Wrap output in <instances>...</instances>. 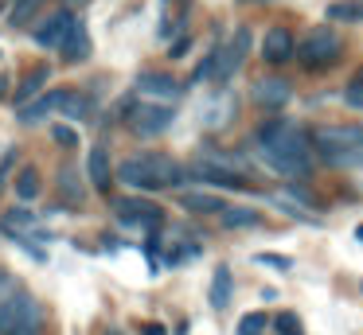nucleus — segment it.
<instances>
[{"mask_svg":"<svg viewBox=\"0 0 363 335\" xmlns=\"http://www.w3.org/2000/svg\"><path fill=\"white\" fill-rule=\"evenodd\" d=\"M250 98H254V106H262V109H281L285 101H289V82H285V78H258Z\"/></svg>","mask_w":363,"mask_h":335,"instance_id":"f8f14e48","label":"nucleus"},{"mask_svg":"<svg viewBox=\"0 0 363 335\" xmlns=\"http://www.w3.org/2000/svg\"><path fill=\"white\" fill-rule=\"evenodd\" d=\"M86 179L94 191H110L113 187V168H110V152L106 148H90L86 156Z\"/></svg>","mask_w":363,"mask_h":335,"instance_id":"2eb2a0df","label":"nucleus"},{"mask_svg":"<svg viewBox=\"0 0 363 335\" xmlns=\"http://www.w3.org/2000/svg\"><path fill=\"white\" fill-rule=\"evenodd\" d=\"M20 226H35V215H32V210L16 207V210H9V215H4V230H20Z\"/></svg>","mask_w":363,"mask_h":335,"instance_id":"bb28decb","label":"nucleus"},{"mask_svg":"<svg viewBox=\"0 0 363 335\" xmlns=\"http://www.w3.org/2000/svg\"><path fill=\"white\" fill-rule=\"evenodd\" d=\"M121 113L129 117V125H133L137 137H160V132L172 129L176 121V109L172 106H160V101H141V106H121Z\"/></svg>","mask_w":363,"mask_h":335,"instance_id":"39448f33","label":"nucleus"},{"mask_svg":"<svg viewBox=\"0 0 363 335\" xmlns=\"http://www.w3.org/2000/svg\"><path fill=\"white\" fill-rule=\"evenodd\" d=\"M133 90L141 93L145 101H160V106H172V101L184 98V82H176L164 70H145V74H137Z\"/></svg>","mask_w":363,"mask_h":335,"instance_id":"1a4fd4ad","label":"nucleus"},{"mask_svg":"<svg viewBox=\"0 0 363 335\" xmlns=\"http://www.w3.org/2000/svg\"><path fill=\"white\" fill-rule=\"evenodd\" d=\"M258 156L269 171L297 179L313 168V137H308L305 129H297L293 121H285L277 137H269L266 144H258Z\"/></svg>","mask_w":363,"mask_h":335,"instance_id":"f257e3e1","label":"nucleus"},{"mask_svg":"<svg viewBox=\"0 0 363 335\" xmlns=\"http://www.w3.org/2000/svg\"><path fill=\"white\" fill-rule=\"evenodd\" d=\"M118 179L133 191H160V187H180L184 168L172 164L168 156H133L118 168Z\"/></svg>","mask_w":363,"mask_h":335,"instance_id":"f03ea898","label":"nucleus"},{"mask_svg":"<svg viewBox=\"0 0 363 335\" xmlns=\"http://www.w3.org/2000/svg\"><path fill=\"white\" fill-rule=\"evenodd\" d=\"M191 51V35L184 31V35H176L172 43H168V59H184V55Z\"/></svg>","mask_w":363,"mask_h":335,"instance_id":"7c9ffc66","label":"nucleus"},{"mask_svg":"<svg viewBox=\"0 0 363 335\" xmlns=\"http://www.w3.org/2000/svg\"><path fill=\"white\" fill-rule=\"evenodd\" d=\"M184 179H199V183H215L219 191H246L250 179L238 168H230L227 160H199L191 168H184Z\"/></svg>","mask_w":363,"mask_h":335,"instance_id":"423d86ee","label":"nucleus"},{"mask_svg":"<svg viewBox=\"0 0 363 335\" xmlns=\"http://www.w3.org/2000/svg\"><path fill=\"white\" fill-rule=\"evenodd\" d=\"M230 296H235V277H230V269L227 265H219L215 269V277H211V308L215 312H223V308H230Z\"/></svg>","mask_w":363,"mask_h":335,"instance_id":"a211bd4d","label":"nucleus"},{"mask_svg":"<svg viewBox=\"0 0 363 335\" xmlns=\"http://www.w3.org/2000/svg\"><path fill=\"white\" fill-rule=\"evenodd\" d=\"M250 59V23H238L235 35H230L227 47H219V55H215V82H230V78L242 70V62Z\"/></svg>","mask_w":363,"mask_h":335,"instance_id":"0eeeda50","label":"nucleus"},{"mask_svg":"<svg viewBox=\"0 0 363 335\" xmlns=\"http://www.w3.org/2000/svg\"><path fill=\"white\" fill-rule=\"evenodd\" d=\"M74 20H79V16H71L67 8H59V12L43 16V20L35 23V28H32V39H35L40 47H59V43H63V35L71 31Z\"/></svg>","mask_w":363,"mask_h":335,"instance_id":"9d476101","label":"nucleus"},{"mask_svg":"<svg viewBox=\"0 0 363 335\" xmlns=\"http://www.w3.org/2000/svg\"><path fill=\"white\" fill-rule=\"evenodd\" d=\"M332 23H363V0H340L328 8Z\"/></svg>","mask_w":363,"mask_h":335,"instance_id":"aec40b11","label":"nucleus"},{"mask_svg":"<svg viewBox=\"0 0 363 335\" xmlns=\"http://www.w3.org/2000/svg\"><path fill=\"white\" fill-rule=\"evenodd\" d=\"M344 101L352 109H363V67L355 70L352 78H347V86H344Z\"/></svg>","mask_w":363,"mask_h":335,"instance_id":"b1692460","label":"nucleus"},{"mask_svg":"<svg viewBox=\"0 0 363 335\" xmlns=\"http://www.w3.org/2000/svg\"><path fill=\"white\" fill-rule=\"evenodd\" d=\"M113 210H118L121 226H129V230H152V226H160V215H164L157 203L141 199V195H125V199H118Z\"/></svg>","mask_w":363,"mask_h":335,"instance_id":"6e6552de","label":"nucleus"},{"mask_svg":"<svg viewBox=\"0 0 363 335\" xmlns=\"http://www.w3.org/2000/svg\"><path fill=\"white\" fill-rule=\"evenodd\" d=\"M35 8H40V0H16V8H12V16H9V20H12V23H24L28 16L35 12Z\"/></svg>","mask_w":363,"mask_h":335,"instance_id":"c756f323","label":"nucleus"},{"mask_svg":"<svg viewBox=\"0 0 363 335\" xmlns=\"http://www.w3.org/2000/svg\"><path fill=\"white\" fill-rule=\"evenodd\" d=\"M254 261L266 265V269H277V273H289L293 269V261H289V257H281V254H254Z\"/></svg>","mask_w":363,"mask_h":335,"instance_id":"cd10ccee","label":"nucleus"},{"mask_svg":"<svg viewBox=\"0 0 363 335\" xmlns=\"http://www.w3.org/2000/svg\"><path fill=\"white\" fill-rule=\"evenodd\" d=\"M12 288H16V280H12V273H9V269H0V296H9Z\"/></svg>","mask_w":363,"mask_h":335,"instance_id":"2f4dec72","label":"nucleus"},{"mask_svg":"<svg viewBox=\"0 0 363 335\" xmlns=\"http://www.w3.org/2000/svg\"><path fill=\"white\" fill-rule=\"evenodd\" d=\"M16 195H20V203H32L35 195H40V171H35V168H20Z\"/></svg>","mask_w":363,"mask_h":335,"instance_id":"5701e85b","label":"nucleus"},{"mask_svg":"<svg viewBox=\"0 0 363 335\" xmlns=\"http://www.w3.org/2000/svg\"><path fill=\"white\" fill-rule=\"evenodd\" d=\"M219 222L227 226V230H246V226H258V215H254L250 207H227L219 215Z\"/></svg>","mask_w":363,"mask_h":335,"instance_id":"412c9836","label":"nucleus"},{"mask_svg":"<svg viewBox=\"0 0 363 335\" xmlns=\"http://www.w3.org/2000/svg\"><path fill=\"white\" fill-rule=\"evenodd\" d=\"M266 312H250V316H242L238 319V327H235V335H262L266 331Z\"/></svg>","mask_w":363,"mask_h":335,"instance_id":"a878e982","label":"nucleus"},{"mask_svg":"<svg viewBox=\"0 0 363 335\" xmlns=\"http://www.w3.org/2000/svg\"><path fill=\"white\" fill-rule=\"evenodd\" d=\"M90 109H94V98L82 90H67L63 101H59V113H63V121H86Z\"/></svg>","mask_w":363,"mask_h":335,"instance_id":"f3484780","label":"nucleus"},{"mask_svg":"<svg viewBox=\"0 0 363 335\" xmlns=\"http://www.w3.org/2000/svg\"><path fill=\"white\" fill-rule=\"evenodd\" d=\"M262 4H266V0H262Z\"/></svg>","mask_w":363,"mask_h":335,"instance_id":"e433bc0d","label":"nucleus"},{"mask_svg":"<svg viewBox=\"0 0 363 335\" xmlns=\"http://www.w3.org/2000/svg\"><path fill=\"white\" fill-rule=\"evenodd\" d=\"M274 327H277V335H305V324H301L297 312H277Z\"/></svg>","mask_w":363,"mask_h":335,"instance_id":"393cba45","label":"nucleus"},{"mask_svg":"<svg viewBox=\"0 0 363 335\" xmlns=\"http://www.w3.org/2000/svg\"><path fill=\"white\" fill-rule=\"evenodd\" d=\"M51 137H55L59 144H67V148H74V144H79V132H74L71 125H51Z\"/></svg>","mask_w":363,"mask_h":335,"instance_id":"c85d7f7f","label":"nucleus"},{"mask_svg":"<svg viewBox=\"0 0 363 335\" xmlns=\"http://www.w3.org/2000/svg\"><path fill=\"white\" fill-rule=\"evenodd\" d=\"M48 78H51V70H48V67H35L32 74H28L24 82H20V90L12 93V101H16V106H24V101H32L35 93H43V86H48Z\"/></svg>","mask_w":363,"mask_h":335,"instance_id":"6ab92c4d","label":"nucleus"},{"mask_svg":"<svg viewBox=\"0 0 363 335\" xmlns=\"http://www.w3.org/2000/svg\"><path fill=\"white\" fill-rule=\"evenodd\" d=\"M313 148L328 164H355V152H363V125H320L313 129Z\"/></svg>","mask_w":363,"mask_h":335,"instance_id":"7ed1b4c3","label":"nucleus"},{"mask_svg":"<svg viewBox=\"0 0 363 335\" xmlns=\"http://www.w3.org/2000/svg\"><path fill=\"white\" fill-rule=\"evenodd\" d=\"M145 335H168V331L160 324H149V327H145Z\"/></svg>","mask_w":363,"mask_h":335,"instance_id":"72a5a7b5","label":"nucleus"},{"mask_svg":"<svg viewBox=\"0 0 363 335\" xmlns=\"http://www.w3.org/2000/svg\"><path fill=\"white\" fill-rule=\"evenodd\" d=\"M74 4H79V0H74Z\"/></svg>","mask_w":363,"mask_h":335,"instance_id":"c9c22d12","label":"nucleus"},{"mask_svg":"<svg viewBox=\"0 0 363 335\" xmlns=\"http://www.w3.org/2000/svg\"><path fill=\"white\" fill-rule=\"evenodd\" d=\"M106 335H121V331H106Z\"/></svg>","mask_w":363,"mask_h":335,"instance_id":"f704fd0d","label":"nucleus"},{"mask_svg":"<svg viewBox=\"0 0 363 335\" xmlns=\"http://www.w3.org/2000/svg\"><path fill=\"white\" fill-rule=\"evenodd\" d=\"M180 207L188 210V215H223V210H227V199H223V195H211V191H184Z\"/></svg>","mask_w":363,"mask_h":335,"instance_id":"dca6fc26","label":"nucleus"},{"mask_svg":"<svg viewBox=\"0 0 363 335\" xmlns=\"http://www.w3.org/2000/svg\"><path fill=\"white\" fill-rule=\"evenodd\" d=\"M293 31L281 28V23H274V28L266 31V39H262V59L269 62V67H281V62L293 59Z\"/></svg>","mask_w":363,"mask_h":335,"instance_id":"9b49d317","label":"nucleus"},{"mask_svg":"<svg viewBox=\"0 0 363 335\" xmlns=\"http://www.w3.org/2000/svg\"><path fill=\"white\" fill-rule=\"evenodd\" d=\"M59 191H63L67 203H74V207L86 199V187L79 183V171H74V168H63V171H59Z\"/></svg>","mask_w":363,"mask_h":335,"instance_id":"4be33fe9","label":"nucleus"},{"mask_svg":"<svg viewBox=\"0 0 363 335\" xmlns=\"http://www.w3.org/2000/svg\"><path fill=\"white\" fill-rule=\"evenodd\" d=\"M59 55H63L67 62H86L90 59V31L82 20L71 23V31H67L63 43H59Z\"/></svg>","mask_w":363,"mask_h":335,"instance_id":"4468645a","label":"nucleus"},{"mask_svg":"<svg viewBox=\"0 0 363 335\" xmlns=\"http://www.w3.org/2000/svg\"><path fill=\"white\" fill-rule=\"evenodd\" d=\"M63 93L67 90H43V93H35L32 101H24V106H20V125H35V121H43V117H51L59 109V101H63Z\"/></svg>","mask_w":363,"mask_h":335,"instance_id":"ddd939ff","label":"nucleus"},{"mask_svg":"<svg viewBox=\"0 0 363 335\" xmlns=\"http://www.w3.org/2000/svg\"><path fill=\"white\" fill-rule=\"evenodd\" d=\"M9 98V74H0V101Z\"/></svg>","mask_w":363,"mask_h":335,"instance_id":"473e14b6","label":"nucleus"},{"mask_svg":"<svg viewBox=\"0 0 363 335\" xmlns=\"http://www.w3.org/2000/svg\"><path fill=\"white\" fill-rule=\"evenodd\" d=\"M344 55V39L336 28H313L301 43V62L305 70H328L336 67V59Z\"/></svg>","mask_w":363,"mask_h":335,"instance_id":"20e7f679","label":"nucleus"}]
</instances>
